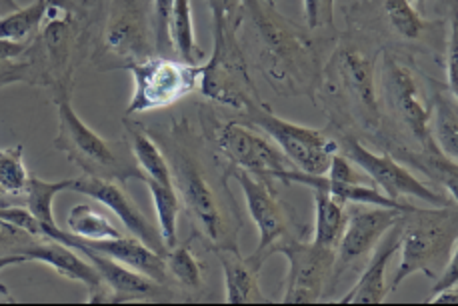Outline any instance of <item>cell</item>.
I'll return each instance as SVG.
<instances>
[{"instance_id": "36", "label": "cell", "mask_w": 458, "mask_h": 306, "mask_svg": "<svg viewBox=\"0 0 458 306\" xmlns=\"http://www.w3.org/2000/svg\"><path fill=\"white\" fill-rule=\"evenodd\" d=\"M304 19L310 30L327 29L335 21V0H302Z\"/></svg>"}, {"instance_id": "3", "label": "cell", "mask_w": 458, "mask_h": 306, "mask_svg": "<svg viewBox=\"0 0 458 306\" xmlns=\"http://www.w3.org/2000/svg\"><path fill=\"white\" fill-rule=\"evenodd\" d=\"M456 204L432 208L411 207L406 210L403 218L401 246H398L401 265L394 270L388 293L398 291V286L417 272H422L428 278H437L456 251Z\"/></svg>"}, {"instance_id": "30", "label": "cell", "mask_w": 458, "mask_h": 306, "mask_svg": "<svg viewBox=\"0 0 458 306\" xmlns=\"http://www.w3.org/2000/svg\"><path fill=\"white\" fill-rule=\"evenodd\" d=\"M48 13V0H35L29 6L6 14L0 19V38L14 42H32L40 32Z\"/></svg>"}, {"instance_id": "8", "label": "cell", "mask_w": 458, "mask_h": 306, "mask_svg": "<svg viewBox=\"0 0 458 306\" xmlns=\"http://www.w3.org/2000/svg\"><path fill=\"white\" fill-rule=\"evenodd\" d=\"M275 252L283 254L288 260L284 294L281 302L317 304L325 294L328 280L335 275L336 249L286 236L275 246L273 254Z\"/></svg>"}, {"instance_id": "11", "label": "cell", "mask_w": 458, "mask_h": 306, "mask_svg": "<svg viewBox=\"0 0 458 306\" xmlns=\"http://www.w3.org/2000/svg\"><path fill=\"white\" fill-rule=\"evenodd\" d=\"M383 87L394 115L401 118L403 126L420 144L422 150L428 152L432 158L445 157L437 149L430 132L432 105L424 100L420 84L417 82V76H414L411 68L398 63L394 56L385 55Z\"/></svg>"}, {"instance_id": "15", "label": "cell", "mask_w": 458, "mask_h": 306, "mask_svg": "<svg viewBox=\"0 0 458 306\" xmlns=\"http://www.w3.org/2000/svg\"><path fill=\"white\" fill-rule=\"evenodd\" d=\"M72 192L87 194V197L95 199L108 210H113L118 220L124 225L126 231L134 238H139L140 242L150 246L152 251H157L165 257L168 249L163 236H160L158 226L152 225L150 218L139 208V204L129 197V192L124 191L123 183L103 181V178L95 176H81L74 178Z\"/></svg>"}, {"instance_id": "27", "label": "cell", "mask_w": 458, "mask_h": 306, "mask_svg": "<svg viewBox=\"0 0 458 306\" xmlns=\"http://www.w3.org/2000/svg\"><path fill=\"white\" fill-rule=\"evenodd\" d=\"M74 178H66V181H42L38 176H29L27 191H24V202H27V208L35 215V218L40 223L45 234L50 228L58 226L56 218L53 215V204L55 199L61 192L72 191Z\"/></svg>"}, {"instance_id": "43", "label": "cell", "mask_w": 458, "mask_h": 306, "mask_svg": "<svg viewBox=\"0 0 458 306\" xmlns=\"http://www.w3.org/2000/svg\"><path fill=\"white\" fill-rule=\"evenodd\" d=\"M427 304H458L456 286L445 288V291H438V293H432L427 299Z\"/></svg>"}, {"instance_id": "6", "label": "cell", "mask_w": 458, "mask_h": 306, "mask_svg": "<svg viewBox=\"0 0 458 306\" xmlns=\"http://www.w3.org/2000/svg\"><path fill=\"white\" fill-rule=\"evenodd\" d=\"M241 24L215 19V53L200 79L202 95L233 108L247 110L260 102L249 76L247 63L236 40Z\"/></svg>"}, {"instance_id": "12", "label": "cell", "mask_w": 458, "mask_h": 306, "mask_svg": "<svg viewBox=\"0 0 458 306\" xmlns=\"http://www.w3.org/2000/svg\"><path fill=\"white\" fill-rule=\"evenodd\" d=\"M231 176L241 184L244 200H247L249 215L252 217L254 225H257L260 233L259 249L254 251L259 259L267 260L273 254L275 246L283 241V238L291 236L293 231V218L291 212L278 199L276 191L273 189L268 178L254 176L247 170L234 168L231 170Z\"/></svg>"}, {"instance_id": "32", "label": "cell", "mask_w": 458, "mask_h": 306, "mask_svg": "<svg viewBox=\"0 0 458 306\" xmlns=\"http://www.w3.org/2000/svg\"><path fill=\"white\" fill-rule=\"evenodd\" d=\"M24 149H0V200L3 197H24L29 183V170L22 158Z\"/></svg>"}, {"instance_id": "2", "label": "cell", "mask_w": 458, "mask_h": 306, "mask_svg": "<svg viewBox=\"0 0 458 306\" xmlns=\"http://www.w3.org/2000/svg\"><path fill=\"white\" fill-rule=\"evenodd\" d=\"M242 13L252 21L259 40V63L283 95H304L317 82L318 61L304 30L296 29L268 0H244Z\"/></svg>"}, {"instance_id": "20", "label": "cell", "mask_w": 458, "mask_h": 306, "mask_svg": "<svg viewBox=\"0 0 458 306\" xmlns=\"http://www.w3.org/2000/svg\"><path fill=\"white\" fill-rule=\"evenodd\" d=\"M403 218L394 226H390L386 234L380 238L378 244L372 249V259L369 267L364 268L360 278L356 280V285L351 291L336 301L338 304H383L386 301V267L398 252V246H401Z\"/></svg>"}, {"instance_id": "46", "label": "cell", "mask_w": 458, "mask_h": 306, "mask_svg": "<svg viewBox=\"0 0 458 306\" xmlns=\"http://www.w3.org/2000/svg\"><path fill=\"white\" fill-rule=\"evenodd\" d=\"M0 304H16V299L8 293V288L4 285H0Z\"/></svg>"}, {"instance_id": "31", "label": "cell", "mask_w": 458, "mask_h": 306, "mask_svg": "<svg viewBox=\"0 0 458 306\" xmlns=\"http://www.w3.org/2000/svg\"><path fill=\"white\" fill-rule=\"evenodd\" d=\"M166 272L168 276H173L178 285L182 286V291H200L202 288V267L199 259L194 257L189 244H174L173 249H168L165 254Z\"/></svg>"}, {"instance_id": "4", "label": "cell", "mask_w": 458, "mask_h": 306, "mask_svg": "<svg viewBox=\"0 0 458 306\" xmlns=\"http://www.w3.org/2000/svg\"><path fill=\"white\" fill-rule=\"evenodd\" d=\"M58 108V134L55 136V149L61 150L79 166L84 176L103 178V181L126 183L129 178L139 181L140 168L132 152L126 155L114 142L97 134L76 115L69 90H61L56 97Z\"/></svg>"}, {"instance_id": "17", "label": "cell", "mask_w": 458, "mask_h": 306, "mask_svg": "<svg viewBox=\"0 0 458 306\" xmlns=\"http://www.w3.org/2000/svg\"><path fill=\"white\" fill-rule=\"evenodd\" d=\"M406 210L370 207L364 210H356L354 215L346 218L344 231L341 238H338V244H336L338 251H336L333 283L338 270L352 265L354 260L362 259L364 254L372 252V249L378 244L380 238L386 234L390 226H394L398 220L404 217Z\"/></svg>"}, {"instance_id": "47", "label": "cell", "mask_w": 458, "mask_h": 306, "mask_svg": "<svg viewBox=\"0 0 458 306\" xmlns=\"http://www.w3.org/2000/svg\"><path fill=\"white\" fill-rule=\"evenodd\" d=\"M409 3L417 8V11L422 14V11H424V4H427V0H409Z\"/></svg>"}, {"instance_id": "38", "label": "cell", "mask_w": 458, "mask_h": 306, "mask_svg": "<svg viewBox=\"0 0 458 306\" xmlns=\"http://www.w3.org/2000/svg\"><path fill=\"white\" fill-rule=\"evenodd\" d=\"M446 81L448 90L458 95V34H456V19H453V29L448 34L446 45Z\"/></svg>"}, {"instance_id": "33", "label": "cell", "mask_w": 458, "mask_h": 306, "mask_svg": "<svg viewBox=\"0 0 458 306\" xmlns=\"http://www.w3.org/2000/svg\"><path fill=\"white\" fill-rule=\"evenodd\" d=\"M385 13L390 27L403 38L417 40L427 30V22H424L422 14L409 0H385Z\"/></svg>"}, {"instance_id": "9", "label": "cell", "mask_w": 458, "mask_h": 306, "mask_svg": "<svg viewBox=\"0 0 458 306\" xmlns=\"http://www.w3.org/2000/svg\"><path fill=\"white\" fill-rule=\"evenodd\" d=\"M210 139L226 157L228 165L247 170L254 176L281 181L284 173L294 168L265 132H259V129L247 123L212 124Z\"/></svg>"}, {"instance_id": "23", "label": "cell", "mask_w": 458, "mask_h": 306, "mask_svg": "<svg viewBox=\"0 0 458 306\" xmlns=\"http://www.w3.org/2000/svg\"><path fill=\"white\" fill-rule=\"evenodd\" d=\"M312 192H315V236H312V242L336 249L346 218H349L346 202L325 189H318V186H315Z\"/></svg>"}, {"instance_id": "28", "label": "cell", "mask_w": 458, "mask_h": 306, "mask_svg": "<svg viewBox=\"0 0 458 306\" xmlns=\"http://www.w3.org/2000/svg\"><path fill=\"white\" fill-rule=\"evenodd\" d=\"M64 231L82 238V241H108V238L123 236V233L113 225V220L87 202L74 204L71 208Z\"/></svg>"}, {"instance_id": "34", "label": "cell", "mask_w": 458, "mask_h": 306, "mask_svg": "<svg viewBox=\"0 0 458 306\" xmlns=\"http://www.w3.org/2000/svg\"><path fill=\"white\" fill-rule=\"evenodd\" d=\"M174 0H152V40H155V55L173 56L174 47L171 38V19Z\"/></svg>"}, {"instance_id": "35", "label": "cell", "mask_w": 458, "mask_h": 306, "mask_svg": "<svg viewBox=\"0 0 458 306\" xmlns=\"http://www.w3.org/2000/svg\"><path fill=\"white\" fill-rule=\"evenodd\" d=\"M0 218H4L6 223L14 225L16 228H21L27 234H30L37 241H47V234L42 231V226L35 215L29 208L24 207H0Z\"/></svg>"}, {"instance_id": "44", "label": "cell", "mask_w": 458, "mask_h": 306, "mask_svg": "<svg viewBox=\"0 0 458 306\" xmlns=\"http://www.w3.org/2000/svg\"><path fill=\"white\" fill-rule=\"evenodd\" d=\"M22 262H29V259L24 257L22 252H16V254H8V257H0V272L8 267H14V265H22Z\"/></svg>"}, {"instance_id": "10", "label": "cell", "mask_w": 458, "mask_h": 306, "mask_svg": "<svg viewBox=\"0 0 458 306\" xmlns=\"http://www.w3.org/2000/svg\"><path fill=\"white\" fill-rule=\"evenodd\" d=\"M341 147L344 150V157L359 166V170H362L369 181L375 183L377 189L383 191L388 199L403 202V199L412 197L428 202L430 207H453V204H456L451 202L446 194L428 189L409 168L396 163L386 152L377 155L352 136H344Z\"/></svg>"}, {"instance_id": "16", "label": "cell", "mask_w": 458, "mask_h": 306, "mask_svg": "<svg viewBox=\"0 0 458 306\" xmlns=\"http://www.w3.org/2000/svg\"><path fill=\"white\" fill-rule=\"evenodd\" d=\"M40 37L35 40L40 47V68L45 81L56 82L61 90L66 89V82L72 72V56L74 47L79 40V24L64 8L48 6L45 24L40 29Z\"/></svg>"}, {"instance_id": "39", "label": "cell", "mask_w": 458, "mask_h": 306, "mask_svg": "<svg viewBox=\"0 0 458 306\" xmlns=\"http://www.w3.org/2000/svg\"><path fill=\"white\" fill-rule=\"evenodd\" d=\"M242 3L244 0H208L212 19H223L228 22L241 24L242 22ZM268 3H275V0H268Z\"/></svg>"}, {"instance_id": "1", "label": "cell", "mask_w": 458, "mask_h": 306, "mask_svg": "<svg viewBox=\"0 0 458 306\" xmlns=\"http://www.w3.org/2000/svg\"><path fill=\"white\" fill-rule=\"evenodd\" d=\"M163 136V134H160ZM171 166L173 184L199 233L216 249H239V233L244 226L228 178L233 166L207 165L205 152L192 139L186 124L173 126L157 142Z\"/></svg>"}, {"instance_id": "5", "label": "cell", "mask_w": 458, "mask_h": 306, "mask_svg": "<svg viewBox=\"0 0 458 306\" xmlns=\"http://www.w3.org/2000/svg\"><path fill=\"white\" fill-rule=\"evenodd\" d=\"M121 68L129 71L134 81L132 98L126 106L129 116L173 106L174 102L189 97L194 89L200 87L202 71H205V66L200 64L160 55L126 63Z\"/></svg>"}, {"instance_id": "22", "label": "cell", "mask_w": 458, "mask_h": 306, "mask_svg": "<svg viewBox=\"0 0 458 306\" xmlns=\"http://www.w3.org/2000/svg\"><path fill=\"white\" fill-rule=\"evenodd\" d=\"M66 238L89 246V249L105 254V257L123 262V265L134 268L144 276L157 280L160 285H166L168 272H166L165 257L163 254H158L157 251H152L150 246L140 242L139 238L118 236V238H108V241H82V238L74 236L71 233H66Z\"/></svg>"}, {"instance_id": "41", "label": "cell", "mask_w": 458, "mask_h": 306, "mask_svg": "<svg viewBox=\"0 0 458 306\" xmlns=\"http://www.w3.org/2000/svg\"><path fill=\"white\" fill-rule=\"evenodd\" d=\"M29 242H35V238L30 234H27L21 228H16L14 225L6 223L4 218H0V244H22L29 246ZM21 246V249H22Z\"/></svg>"}, {"instance_id": "13", "label": "cell", "mask_w": 458, "mask_h": 306, "mask_svg": "<svg viewBox=\"0 0 458 306\" xmlns=\"http://www.w3.org/2000/svg\"><path fill=\"white\" fill-rule=\"evenodd\" d=\"M47 238H53V241H61L64 244L72 246V249L82 252L84 257L92 262V267L98 270L100 278H103L105 286L108 288L110 304L171 299V294H168L163 288V285L157 283V280L140 275V272L123 265V262L105 257V254L92 251L89 246L71 241V238H66L64 228L61 226L50 228L47 233Z\"/></svg>"}, {"instance_id": "21", "label": "cell", "mask_w": 458, "mask_h": 306, "mask_svg": "<svg viewBox=\"0 0 458 306\" xmlns=\"http://www.w3.org/2000/svg\"><path fill=\"white\" fill-rule=\"evenodd\" d=\"M225 272V301L228 304H270L273 301L260 291V268L265 260L257 254L242 257L239 249H216Z\"/></svg>"}, {"instance_id": "18", "label": "cell", "mask_w": 458, "mask_h": 306, "mask_svg": "<svg viewBox=\"0 0 458 306\" xmlns=\"http://www.w3.org/2000/svg\"><path fill=\"white\" fill-rule=\"evenodd\" d=\"M19 252H22L29 260H37L50 267L64 278L82 283L89 288V304H110V293L103 278H100L98 270L92 267L89 259H81L79 251L72 249V246L48 238V242H32L29 246H22Z\"/></svg>"}, {"instance_id": "37", "label": "cell", "mask_w": 458, "mask_h": 306, "mask_svg": "<svg viewBox=\"0 0 458 306\" xmlns=\"http://www.w3.org/2000/svg\"><path fill=\"white\" fill-rule=\"evenodd\" d=\"M325 174L330 178V181H338V183H364L362 178L367 176V174L360 176L359 166L352 165L344 155H335Z\"/></svg>"}, {"instance_id": "19", "label": "cell", "mask_w": 458, "mask_h": 306, "mask_svg": "<svg viewBox=\"0 0 458 306\" xmlns=\"http://www.w3.org/2000/svg\"><path fill=\"white\" fill-rule=\"evenodd\" d=\"M375 64V56H369L352 47H343L341 50H336L333 61L341 87L349 92V97L362 110V115L367 116L370 124H377L380 118Z\"/></svg>"}, {"instance_id": "40", "label": "cell", "mask_w": 458, "mask_h": 306, "mask_svg": "<svg viewBox=\"0 0 458 306\" xmlns=\"http://www.w3.org/2000/svg\"><path fill=\"white\" fill-rule=\"evenodd\" d=\"M458 283V252L454 251L453 257L448 259L445 268L438 272L435 278V285H432V293L445 291V288H454Z\"/></svg>"}, {"instance_id": "45", "label": "cell", "mask_w": 458, "mask_h": 306, "mask_svg": "<svg viewBox=\"0 0 458 306\" xmlns=\"http://www.w3.org/2000/svg\"><path fill=\"white\" fill-rule=\"evenodd\" d=\"M19 4H16V0H0V19H4L6 14H11L14 11H19Z\"/></svg>"}, {"instance_id": "26", "label": "cell", "mask_w": 458, "mask_h": 306, "mask_svg": "<svg viewBox=\"0 0 458 306\" xmlns=\"http://www.w3.org/2000/svg\"><path fill=\"white\" fill-rule=\"evenodd\" d=\"M139 181L147 184L150 191L152 202H155L157 218H158V231L166 249H173L178 242V215H181V197L174 189V184H165L158 183L155 178L140 174Z\"/></svg>"}, {"instance_id": "25", "label": "cell", "mask_w": 458, "mask_h": 306, "mask_svg": "<svg viewBox=\"0 0 458 306\" xmlns=\"http://www.w3.org/2000/svg\"><path fill=\"white\" fill-rule=\"evenodd\" d=\"M124 124L126 131H129V149L134 160H137L140 174L155 178L158 183L173 184L171 166H168L166 157L163 155V150H160L157 140L152 139L148 131H142L140 126L129 124V121Z\"/></svg>"}, {"instance_id": "42", "label": "cell", "mask_w": 458, "mask_h": 306, "mask_svg": "<svg viewBox=\"0 0 458 306\" xmlns=\"http://www.w3.org/2000/svg\"><path fill=\"white\" fill-rule=\"evenodd\" d=\"M30 42H14L0 38V66L11 64L16 58H21L29 53Z\"/></svg>"}, {"instance_id": "24", "label": "cell", "mask_w": 458, "mask_h": 306, "mask_svg": "<svg viewBox=\"0 0 458 306\" xmlns=\"http://www.w3.org/2000/svg\"><path fill=\"white\" fill-rule=\"evenodd\" d=\"M458 110H456V95L451 90L437 92L432 100L430 113V132L435 139L437 149L446 158H458Z\"/></svg>"}, {"instance_id": "14", "label": "cell", "mask_w": 458, "mask_h": 306, "mask_svg": "<svg viewBox=\"0 0 458 306\" xmlns=\"http://www.w3.org/2000/svg\"><path fill=\"white\" fill-rule=\"evenodd\" d=\"M148 0H110L103 45L121 58L142 61L155 55Z\"/></svg>"}, {"instance_id": "7", "label": "cell", "mask_w": 458, "mask_h": 306, "mask_svg": "<svg viewBox=\"0 0 458 306\" xmlns=\"http://www.w3.org/2000/svg\"><path fill=\"white\" fill-rule=\"evenodd\" d=\"M244 116H247L244 123L265 132L301 173L325 174L330 160L336 155L335 140H330L325 132L284 121L262 100L244 110Z\"/></svg>"}, {"instance_id": "29", "label": "cell", "mask_w": 458, "mask_h": 306, "mask_svg": "<svg viewBox=\"0 0 458 306\" xmlns=\"http://www.w3.org/2000/svg\"><path fill=\"white\" fill-rule=\"evenodd\" d=\"M171 38L174 55L181 58V61L199 64L200 58L205 56L202 48L199 47L197 37H194L191 0H174L171 19Z\"/></svg>"}]
</instances>
